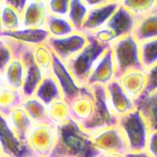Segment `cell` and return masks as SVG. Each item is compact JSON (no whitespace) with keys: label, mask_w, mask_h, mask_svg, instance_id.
Instances as JSON below:
<instances>
[{"label":"cell","mask_w":157,"mask_h":157,"mask_svg":"<svg viewBox=\"0 0 157 157\" xmlns=\"http://www.w3.org/2000/svg\"><path fill=\"white\" fill-rule=\"evenodd\" d=\"M98 154L89 132L82 126L69 120L57 127V140L49 157H98Z\"/></svg>","instance_id":"cell-1"},{"label":"cell","mask_w":157,"mask_h":157,"mask_svg":"<svg viewBox=\"0 0 157 157\" xmlns=\"http://www.w3.org/2000/svg\"><path fill=\"white\" fill-rule=\"evenodd\" d=\"M135 21L136 19L120 3L118 9L114 12V14L111 16V18L104 26L110 29L114 34L116 39H118L121 37L131 35Z\"/></svg>","instance_id":"cell-17"},{"label":"cell","mask_w":157,"mask_h":157,"mask_svg":"<svg viewBox=\"0 0 157 157\" xmlns=\"http://www.w3.org/2000/svg\"><path fill=\"white\" fill-rule=\"evenodd\" d=\"M44 27L52 38L65 37L75 32L66 17H59L52 14H49L47 17Z\"/></svg>","instance_id":"cell-29"},{"label":"cell","mask_w":157,"mask_h":157,"mask_svg":"<svg viewBox=\"0 0 157 157\" xmlns=\"http://www.w3.org/2000/svg\"><path fill=\"white\" fill-rule=\"evenodd\" d=\"M33 95L36 97L39 101H41L46 107L50 103L63 98L60 87L52 75H47L42 78Z\"/></svg>","instance_id":"cell-24"},{"label":"cell","mask_w":157,"mask_h":157,"mask_svg":"<svg viewBox=\"0 0 157 157\" xmlns=\"http://www.w3.org/2000/svg\"><path fill=\"white\" fill-rule=\"evenodd\" d=\"M0 151L6 157H35L25 141H22L14 133L6 121L0 114Z\"/></svg>","instance_id":"cell-11"},{"label":"cell","mask_w":157,"mask_h":157,"mask_svg":"<svg viewBox=\"0 0 157 157\" xmlns=\"http://www.w3.org/2000/svg\"><path fill=\"white\" fill-rule=\"evenodd\" d=\"M48 15L46 0H27L20 14L21 29H42Z\"/></svg>","instance_id":"cell-15"},{"label":"cell","mask_w":157,"mask_h":157,"mask_svg":"<svg viewBox=\"0 0 157 157\" xmlns=\"http://www.w3.org/2000/svg\"><path fill=\"white\" fill-rule=\"evenodd\" d=\"M144 151L151 157H157V130L149 133Z\"/></svg>","instance_id":"cell-36"},{"label":"cell","mask_w":157,"mask_h":157,"mask_svg":"<svg viewBox=\"0 0 157 157\" xmlns=\"http://www.w3.org/2000/svg\"><path fill=\"white\" fill-rule=\"evenodd\" d=\"M57 140V127L50 123L33 124L26 136V144L35 157H49Z\"/></svg>","instance_id":"cell-5"},{"label":"cell","mask_w":157,"mask_h":157,"mask_svg":"<svg viewBox=\"0 0 157 157\" xmlns=\"http://www.w3.org/2000/svg\"><path fill=\"white\" fill-rule=\"evenodd\" d=\"M4 81H3V77H2V72L0 71V89H1V88H3L4 87Z\"/></svg>","instance_id":"cell-41"},{"label":"cell","mask_w":157,"mask_h":157,"mask_svg":"<svg viewBox=\"0 0 157 157\" xmlns=\"http://www.w3.org/2000/svg\"><path fill=\"white\" fill-rule=\"evenodd\" d=\"M115 80L120 84L121 89L126 92L131 100L136 98L146 92L147 71L146 69H131L120 75H116Z\"/></svg>","instance_id":"cell-14"},{"label":"cell","mask_w":157,"mask_h":157,"mask_svg":"<svg viewBox=\"0 0 157 157\" xmlns=\"http://www.w3.org/2000/svg\"><path fill=\"white\" fill-rule=\"evenodd\" d=\"M118 6L120 0H104L98 6L88 9L81 32L89 35L94 30L103 27L118 9Z\"/></svg>","instance_id":"cell-12"},{"label":"cell","mask_w":157,"mask_h":157,"mask_svg":"<svg viewBox=\"0 0 157 157\" xmlns=\"http://www.w3.org/2000/svg\"><path fill=\"white\" fill-rule=\"evenodd\" d=\"M109 48L114 61L116 75L131 69H144L139 60V43L132 35L116 39Z\"/></svg>","instance_id":"cell-2"},{"label":"cell","mask_w":157,"mask_h":157,"mask_svg":"<svg viewBox=\"0 0 157 157\" xmlns=\"http://www.w3.org/2000/svg\"><path fill=\"white\" fill-rule=\"evenodd\" d=\"M87 13L88 7L86 6L84 0H69V9L66 18L75 32H81Z\"/></svg>","instance_id":"cell-32"},{"label":"cell","mask_w":157,"mask_h":157,"mask_svg":"<svg viewBox=\"0 0 157 157\" xmlns=\"http://www.w3.org/2000/svg\"><path fill=\"white\" fill-rule=\"evenodd\" d=\"M125 157H151L145 151H128Z\"/></svg>","instance_id":"cell-39"},{"label":"cell","mask_w":157,"mask_h":157,"mask_svg":"<svg viewBox=\"0 0 157 157\" xmlns=\"http://www.w3.org/2000/svg\"><path fill=\"white\" fill-rule=\"evenodd\" d=\"M90 89L93 95V110L90 120L83 126V128L87 132H92L98 129L116 125L117 120L111 114L107 106L104 87L95 86V87H91Z\"/></svg>","instance_id":"cell-7"},{"label":"cell","mask_w":157,"mask_h":157,"mask_svg":"<svg viewBox=\"0 0 157 157\" xmlns=\"http://www.w3.org/2000/svg\"><path fill=\"white\" fill-rule=\"evenodd\" d=\"M0 29L1 32H15L21 29L20 13L13 7L6 0H1L0 7Z\"/></svg>","instance_id":"cell-26"},{"label":"cell","mask_w":157,"mask_h":157,"mask_svg":"<svg viewBox=\"0 0 157 157\" xmlns=\"http://www.w3.org/2000/svg\"><path fill=\"white\" fill-rule=\"evenodd\" d=\"M0 7H1V0H0ZM0 32H1V29H0Z\"/></svg>","instance_id":"cell-42"},{"label":"cell","mask_w":157,"mask_h":157,"mask_svg":"<svg viewBox=\"0 0 157 157\" xmlns=\"http://www.w3.org/2000/svg\"><path fill=\"white\" fill-rule=\"evenodd\" d=\"M32 57L34 60L35 64L37 65L38 68L41 70L44 77L50 75L52 67V57L54 54L50 50L48 45L46 43L43 44L36 45L32 49Z\"/></svg>","instance_id":"cell-28"},{"label":"cell","mask_w":157,"mask_h":157,"mask_svg":"<svg viewBox=\"0 0 157 157\" xmlns=\"http://www.w3.org/2000/svg\"><path fill=\"white\" fill-rule=\"evenodd\" d=\"M98 157H125V154H120V153H100Z\"/></svg>","instance_id":"cell-40"},{"label":"cell","mask_w":157,"mask_h":157,"mask_svg":"<svg viewBox=\"0 0 157 157\" xmlns=\"http://www.w3.org/2000/svg\"><path fill=\"white\" fill-rule=\"evenodd\" d=\"M133 102L134 109L143 116L150 130H157V92L144 93Z\"/></svg>","instance_id":"cell-18"},{"label":"cell","mask_w":157,"mask_h":157,"mask_svg":"<svg viewBox=\"0 0 157 157\" xmlns=\"http://www.w3.org/2000/svg\"><path fill=\"white\" fill-rule=\"evenodd\" d=\"M68 107L70 120L83 127L90 120L93 110V95L90 88L85 86L80 94L68 103Z\"/></svg>","instance_id":"cell-16"},{"label":"cell","mask_w":157,"mask_h":157,"mask_svg":"<svg viewBox=\"0 0 157 157\" xmlns=\"http://www.w3.org/2000/svg\"><path fill=\"white\" fill-rule=\"evenodd\" d=\"M116 68L110 48H106L105 52L95 61L92 69L85 82L86 87H105L109 83L115 80Z\"/></svg>","instance_id":"cell-10"},{"label":"cell","mask_w":157,"mask_h":157,"mask_svg":"<svg viewBox=\"0 0 157 157\" xmlns=\"http://www.w3.org/2000/svg\"><path fill=\"white\" fill-rule=\"evenodd\" d=\"M90 139L98 153L126 154L129 147L125 136L117 125L101 128L89 132Z\"/></svg>","instance_id":"cell-6"},{"label":"cell","mask_w":157,"mask_h":157,"mask_svg":"<svg viewBox=\"0 0 157 157\" xmlns=\"http://www.w3.org/2000/svg\"><path fill=\"white\" fill-rule=\"evenodd\" d=\"M147 71V87L145 93H154L157 92V66H154Z\"/></svg>","instance_id":"cell-35"},{"label":"cell","mask_w":157,"mask_h":157,"mask_svg":"<svg viewBox=\"0 0 157 157\" xmlns=\"http://www.w3.org/2000/svg\"><path fill=\"white\" fill-rule=\"evenodd\" d=\"M21 108L26 112L33 124L49 123L47 107L34 95L25 97L21 104Z\"/></svg>","instance_id":"cell-25"},{"label":"cell","mask_w":157,"mask_h":157,"mask_svg":"<svg viewBox=\"0 0 157 157\" xmlns=\"http://www.w3.org/2000/svg\"><path fill=\"white\" fill-rule=\"evenodd\" d=\"M23 98L24 97L20 90L4 86L0 89V114L6 117L14 109L21 106Z\"/></svg>","instance_id":"cell-27"},{"label":"cell","mask_w":157,"mask_h":157,"mask_svg":"<svg viewBox=\"0 0 157 157\" xmlns=\"http://www.w3.org/2000/svg\"><path fill=\"white\" fill-rule=\"evenodd\" d=\"M33 49V48H32ZM24 63L25 66V75H24V82L22 86L21 92L23 97H30L34 94L35 90L44 78L41 70L38 68V66L35 64L34 60L32 57V50L26 52L23 57L21 58Z\"/></svg>","instance_id":"cell-20"},{"label":"cell","mask_w":157,"mask_h":157,"mask_svg":"<svg viewBox=\"0 0 157 157\" xmlns=\"http://www.w3.org/2000/svg\"><path fill=\"white\" fill-rule=\"evenodd\" d=\"M6 121L11 129L14 131V133L18 136L19 139L26 143V136L29 133L30 127L33 126V123L26 114V112L21 108V106L9 113L6 116Z\"/></svg>","instance_id":"cell-23"},{"label":"cell","mask_w":157,"mask_h":157,"mask_svg":"<svg viewBox=\"0 0 157 157\" xmlns=\"http://www.w3.org/2000/svg\"><path fill=\"white\" fill-rule=\"evenodd\" d=\"M46 6L49 14L66 17L69 9V0H46Z\"/></svg>","instance_id":"cell-34"},{"label":"cell","mask_w":157,"mask_h":157,"mask_svg":"<svg viewBox=\"0 0 157 157\" xmlns=\"http://www.w3.org/2000/svg\"><path fill=\"white\" fill-rule=\"evenodd\" d=\"M116 125L127 140L129 151H144L151 130L144 117L135 109L128 114L118 117Z\"/></svg>","instance_id":"cell-4"},{"label":"cell","mask_w":157,"mask_h":157,"mask_svg":"<svg viewBox=\"0 0 157 157\" xmlns=\"http://www.w3.org/2000/svg\"><path fill=\"white\" fill-rule=\"evenodd\" d=\"M106 102L111 114L117 120L134 110V102L121 89L117 81L114 80L104 87Z\"/></svg>","instance_id":"cell-13"},{"label":"cell","mask_w":157,"mask_h":157,"mask_svg":"<svg viewBox=\"0 0 157 157\" xmlns=\"http://www.w3.org/2000/svg\"><path fill=\"white\" fill-rule=\"evenodd\" d=\"M131 35L138 43L157 39V10L136 19Z\"/></svg>","instance_id":"cell-19"},{"label":"cell","mask_w":157,"mask_h":157,"mask_svg":"<svg viewBox=\"0 0 157 157\" xmlns=\"http://www.w3.org/2000/svg\"><path fill=\"white\" fill-rule=\"evenodd\" d=\"M106 48H108V47L103 46L94 39L88 36V43L84 48L75 57L68 60L67 62H64L69 71L73 75V78L77 80V82L81 86H85V82L89 75L91 69H92L93 65H94L95 61L105 52Z\"/></svg>","instance_id":"cell-3"},{"label":"cell","mask_w":157,"mask_h":157,"mask_svg":"<svg viewBox=\"0 0 157 157\" xmlns=\"http://www.w3.org/2000/svg\"><path fill=\"white\" fill-rule=\"evenodd\" d=\"M1 155H2V154H1V151H0V157H1Z\"/></svg>","instance_id":"cell-43"},{"label":"cell","mask_w":157,"mask_h":157,"mask_svg":"<svg viewBox=\"0 0 157 157\" xmlns=\"http://www.w3.org/2000/svg\"><path fill=\"white\" fill-rule=\"evenodd\" d=\"M120 3L135 19L141 18L157 10L156 0H120Z\"/></svg>","instance_id":"cell-31"},{"label":"cell","mask_w":157,"mask_h":157,"mask_svg":"<svg viewBox=\"0 0 157 157\" xmlns=\"http://www.w3.org/2000/svg\"><path fill=\"white\" fill-rule=\"evenodd\" d=\"M50 75L57 82L58 86L60 87L61 93H62L63 100L67 103L77 98L85 87L78 84L67 68L66 64L55 55L52 57V67Z\"/></svg>","instance_id":"cell-9"},{"label":"cell","mask_w":157,"mask_h":157,"mask_svg":"<svg viewBox=\"0 0 157 157\" xmlns=\"http://www.w3.org/2000/svg\"><path fill=\"white\" fill-rule=\"evenodd\" d=\"M1 157H6V156H4V155H1Z\"/></svg>","instance_id":"cell-44"},{"label":"cell","mask_w":157,"mask_h":157,"mask_svg":"<svg viewBox=\"0 0 157 157\" xmlns=\"http://www.w3.org/2000/svg\"><path fill=\"white\" fill-rule=\"evenodd\" d=\"M11 58L12 57L10 52L1 42V45H0V71H2V69L4 68V66H6V63L9 62Z\"/></svg>","instance_id":"cell-37"},{"label":"cell","mask_w":157,"mask_h":157,"mask_svg":"<svg viewBox=\"0 0 157 157\" xmlns=\"http://www.w3.org/2000/svg\"><path fill=\"white\" fill-rule=\"evenodd\" d=\"M139 60L144 69L157 66V39L139 43Z\"/></svg>","instance_id":"cell-33"},{"label":"cell","mask_w":157,"mask_h":157,"mask_svg":"<svg viewBox=\"0 0 157 157\" xmlns=\"http://www.w3.org/2000/svg\"><path fill=\"white\" fill-rule=\"evenodd\" d=\"M1 72L6 87L21 91L25 75V66L22 59L11 58Z\"/></svg>","instance_id":"cell-22"},{"label":"cell","mask_w":157,"mask_h":157,"mask_svg":"<svg viewBox=\"0 0 157 157\" xmlns=\"http://www.w3.org/2000/svg\"><path fill=\"white\" fill-rule=\"evenodd\" d=\"M0 45H1V39H0Z\"/></svg>","instance_id":"cell-45"},{"label":"cell","mask_w":157,"mask_h":157,"mask_svg":"<svg viewBox=\"0 0 157 157\" xmlns=\"http://www.w3.org/2000/svg\"><path fill=\"white\" fill-rule=\"evenodd\" d=\"M47 116L49 123L52 124L55 127L64 125L70 120L68 103L65 102L63 98L50 103L47 106Z\"/></svg>","instance_id":"cell-30"},{"label":"cell","mask_w":157,"mask_h":157,"mask_svg":"<svg viewBox=\"0 0 157 157\" xmlns=\"http://www.w3.org/2000/svg\"><path fill=\"white\" fill-rule=\"evenodd\" d=\"M0 37L10 38L29 46H36L46 43L49 35L45 27H42V29H20L15 32H2L0 33Z\"/></svg>","instance_id":"cell-21"},{"label":"cell","mask_w":157,"mask_h":157,"mask_svg":"<svg viewBox=\"0 0 157 157\" xmlns=\"http://www.w3.org/2000/svg\"><path fill=\"white\" fill-rule=\"evenodd\" d=\"M88 43V36L82 32H73L72 34L61 38L49 37L46 41L50 50L56 57L63 62L78 54Z\"/></svg>","instance_id":"cell-8"},{"label":"cell","mask_w":157,"mask_h":157,"mask_svg":"<svg viewBox=\"0 0 157 157\" xmlns=\"http://www.w3.org/2000/svg\"><path fill=\"white\" fill-rule=\"evenodd\" d=\"M6 1L9 2V4H11L16 11H18L20 14H21V12L23 11V9L25 6V4H26L27 0H6Z\"/></svg>","instance_id":"cell-38"}]
</instances>
